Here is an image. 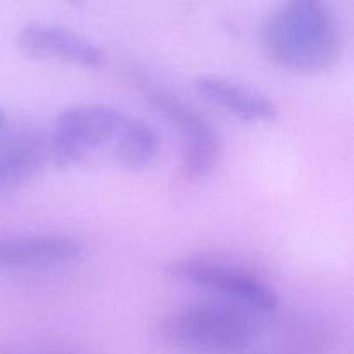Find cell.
Wrapping results in <instances>:
<instances>
[{
  "label": "cell",
  "instance_id": "cell-1",
  "mask_svg": "<svg viewBox=\"0 0 354 354\" xmlns=\"http://www.w3.org/2000/svg\"><path fill=\"white\" fill-rule=\"evenodd\" d=\"M261 40L268 57L279 66L315 73L341 59L344 30L330 3L289 0L266 16Z\"/></svg>",
  "mask_w": 354,
  "mask_h": 354
},
{
  "label": "cell",
  "instance_id": "cell-2",
  "mask_svg": "<svg viewBox=\"0 0 354 354\" xmlns=\"http://www.w3.org/2000/svg\"><path fill=\"white\" fill-rule=\"evenodd\" d=\"M158 334L175 348L204 354L244 351L258 335L249 308L232 301H197L166 313Z\"/></svg>",
  "mask_w": 354,
  "mask_h": 354
},
{
  "label": "cell",
  "instance_id": "cell-3",
  "mask_svg": "<svg viewBox=\"0 0 354 354\" xmlns=\"http://www.w3.org/2000/svg\"><path fill=\"white\" fill-rule=\"evenodd\" d=\"M166 273L180 282L216 290L232 303L268 313L279 306V294L254 270L209 254L178 258L166 266Z\"/></svg>",
  "mask_w": 354,
  "mask_h": 354
},
{
  "label": "cell",
  "instance_id": "cell-4",
  "mask_svg": "<svg viewBox=\"0 0 354 354\" xmlns=\"http://www.w3.org/2000/svg\"><path fill=\"white\" fill-rule=\"evenodd\" d=\"M144 93L149 104L178 133L183 176L187 180H201L209 175L221 154V138L213 123L171 90L145 85Z\"/></svg>",
  "mask_w": 354,
  "mask_h": 354
},
{
  "label": "cell",
  "instance_id": "cell-5",
  "mask_svg": "<svg viewBox=\"0 0 354 354\" xmlns=\"http://www.w3.org/2000/svg\"><path fill=\"white\" fill-rule=\"evenodd\" d=\"M124 116L109 104H75L57 114L48 135V158L69 166L104 144H111Z\"/></svg>",
  "mask_w": 354,
  "mask_h": 354
},
{
  "label": "cell",
  "instance_id": "cell-6",
  "mask_svg": "<svg viewBox=\"0 0 354 354\" xmlns=\"http://www.w3.org/2000/svg\"><path fill=\"white\" fill-rule=\"evenodd\" d=\"M17 45L40 57H57L75 64L97 68L106 62V52L85 35L47 21H30L19 28Z\"/></svg>",
  "mask_w": 354,
  "mask_h": 354
},
{
  "label": "cell",
  "instance_id": "cell-7",
  "mask_svg": "<svg viewBox=\"0 0 354 354\" xmlns=\"http://www.w3.org/2000/svg\"><path fill=\"white\" fill-rule=\"evenodd\" d=\"M48 158V138L31 124L7 121L0 128V192L37 175Z\"/></svg>",
  "mask_w": 354,
  "mask_h": 354
},
{
  "label": "cell",
  "instance_id": "cell-8",
  "mask_svg": "<svg viewBox=\"0 0 354 354\" xmlns=\"http://www.w3.org/2000/svg\"><path fill=\"white\" fill-rule=\"evenodd\" d=\"M82 242L68 235H6L0 237V270H41L80 258Z\"/></svg>",
  "mask_w": 354,
  "mask_h": 354
},
{
  "label": "cell",
  "instance_id": "cell-9",
  "mask_svg": "<svg viewBox=\"0 0 354 354\" xmlns=\"http://www.w3.org/2000/svg\"><path fill=\"white\" fill-rule=\"evenodd\" d=\"M194 86L207 100L244 120L268 121L279 113V106L272 97L228 76L213 75V73L199 75L194 80Z\"/></svg>",
  "mask_w": 354,
  "mask_h": 354
},
{
  "label": "cell",
  "instance_id": "cell-10",
  "mask_svg": "<svg viewBox=\"0 0 354 354\" xmlns=\"http://www.w3.org/2000/svg\"><path fill=\"white\" fill-rule=\"evenodd\" d=\"M113 156L127 168H144L159 152V137L142 118L124 116L113 142Z\"/></svg>",
  "mask_w": 354,
  "mask_h": 354
},
{
  "label": "cell",
  "instance_id": "cell-11",
  "mask_svg": "<svg viewBox=\"0 0 354 354\" xmlns=\"http://www.w3.org/2000/svg\"><path fill=\"white\" fill-rule=\"evenodd\" d=\"M0 354H73L61 348L35 344H0Z\"/></svg>",
  "mask_w": 354,
  "mask_h": 354
},
{
  "label": "cell",
  "instance_id": "cell-12",
  "mask_svg": "<svg viewBox=\"0 0 354 354\" xmlns=\"http://www.w3.org/2000/svg\"><path fill=\"white\" fill-rule=\"evenodd\" d=\"M7 121H9V118H7V114H6V111L2 109V107H0V128L3 127V124L7 123Z\"/></svg>",
  "mask_w": 354,
  "mask_h": 354
}]
</instances>
